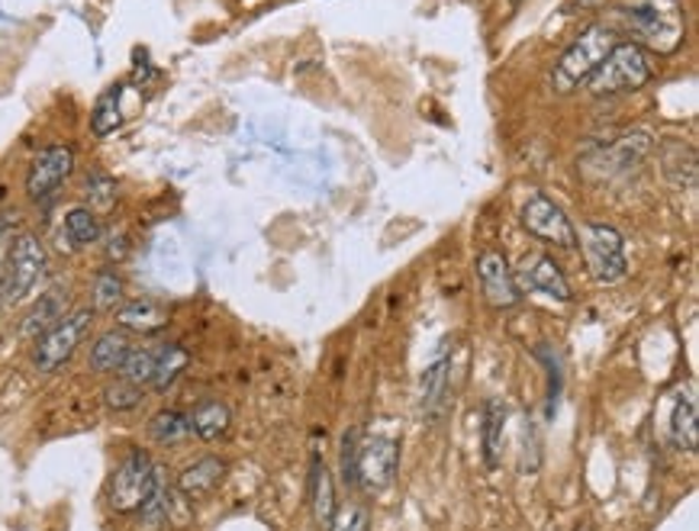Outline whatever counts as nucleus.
I'll return each instance as SVG.
<instances>
[{
  "instance_id": "obj_30",
  "label": "nucleus",
  "mask_w": 699,
  "mask_h": 531,
  "mask_svg": "<svg viewBox=\"0 0 699 531\" xmlns=\"http://www.w3.org/2000/svg\"><path fill=\"white\" fill-rule=\"evenodd\" d=\"M342 483L348 490L358 487V429L342 438Z\"/></svg>"
},
{
  "instance_id": "obj_27",
  "label": "nucleus",
  "mask_w": 699,
  "mask_h": 531,
  "mask_svg": "<svg viewBox=\"0 0 699 531\" xmlns=\"http://www.w3.org/2000/svg\"><path fill=\"white\" fill-rule=\"evenodd\" d=\"M155 348H159V345L130 348L126 361L120 367V377L135 384V387H149V384H152V374H155Z\"/></svg>"
},
{
  "instance_id": "obj_10",
  "label": "nucleus",
  "mask_w": 699,
  "mask_h": 531,
  "mask_svg": "<svg viewBox=\"0 0 699 531\" xmlns=\"http://www.w3.org/2000/svg\"><path fill=\"white\" fill-rule=\"evenodd\" d=\"M399 448L394 438L374 435L365 445H358V487L367 493H384L397 477Z\"/></svg>"
},
{
  "instance_id": "obj_5",
  "label": "nucleus",
  "mask_w": 699,
  "mask_h": 531,
  "mask_svg": "<svg viewBox=\"0 0 699 531\" xmlns=\"http://www.w3.org/2000/svg\"><path fill=\"white\" fill-rule=\"evenodd\" d=\"M584 258H587V270L597 284H619L629 277V255H626V238L619 229L602 226V223H587L584 226Z\"/></svg>"
},
{
  "instance_id": "obj_7",
  "label": "nucleus",
  "mask_w": 699,
  "mask_h": 531,
  "mask_svg": "<svg viewBox=\"0 0 699 531\" xmlns=\"http://www.w3.org/2000/svg\"><path fill=\"white\" fill-rule=\"evenodd\" d=\"M152 483H155V464H152V458L142 451V448H135L130 451L116 470L110 473V483H107V499H110V506L116 509V512H139V506L145 502L149 497V490H152Z\"/></svg>"
},
{
  "instance_id": "obj_28",
  "label": "nucleus",
  "mask_w": 699,
  "mask_h": 531,
  "mask_svg": "<svg viewBox=\"0 0 699 531\" xmlns=\"http://www.w3.org/2000/svg\"><path fill=\"white\" fill-rule=\"evenodd\" d=\"M84 197L91 203V210L94 213H107V210H113V203L120 197V187H116V181L110 177V174H91L88 181H84Z\"/></svg>"
},
{
  "instance_id": "obj_19",
  "label": "nucleus",
  "mask_w": 699,
  "mask_h": 531,
  "mask_svg": "<svg viewBox=\"0 0 699 531\" xmlns=\"http://www.w3.org/2000/svg\"><path fill=\"white\" fill-rule=\"evenodd\" d=\"M188 365H191L188 348H181V345H174V341H162V345L155 348V374H152V384H149V387H155V390L174 387L178 377L188 370Z\"/></svg>"
},
{
  "instance_id": "obj_23",
  "label": "nucleus",
  "mask_w": 699,
  "mask_h": 531,
  "mask_svg": "<svg viewBox=\"0 0 699 531\" xmlns=\"http://www.w3.org/2000/svg\"><path fill=\"white\" fill-rule=\"evenodd\" d=\"M670 435H673V445L683 448V451H697L699 429H697V402L687 399H677L673 406V416H670Z\"/></svg>"
},
{
  "instance_id": "obj_13",
  "label": "nucleus",
  "mask_w": 699,
  "mask_h": 531,
  "mask_svg": "<svg viewBox=\"0 0 699 531\" xmlns=\"http://www.w3.org/2000/svg\"><path fill=\"white\" fill-rule=\"evenodd\" d=\"M116 326L123 333L135 335H155L168 326V313L155 303V299H126L116 306Z\"/></svg>"
},
{
  "instance_id": "obj_32",
  "label": "nucleus",
  "mask_w": 699,
  "mask_h": 531,
  "mask_svg": "<svg viewBox=\"0 0 699 531\" xmlns=\"http://www.w3.org/2000/svg\"><path fill=\"white\" fill-rule=\"evenodd\" d=\"M126 252H130L126 233L110 235V242H107V258H110V262H123V258H126Z\"/></svg>"
},
{
  "instance_id": "obj_18",
  "label": "nucleus",
  "mask_w": 699,
  "mask_h": 531,
  "mask_svg": "<svg viewBox=\"0 0 699 531\" xmlns=\"http://www.w3.org/2000/svg\"><path fill=\"white\" fill-rule=\"evenodd\" d=\"M130 335L123 333V329H113V333H103L91 345V370H98V374H120V367L126 361V355H130Z\"/></svg>"
},
{
  "instance_id": "obj_16",
  "label": "nucleus",
  "mask_w": 699,
  "mask_h": 531,
  "mask_svg": "<svg viewBox=\"0 0 699 531\" xmlns=\"http://www.w3.org/2000/svg\"><path fill=\"white\" fill-rule=\"evenodd\" d=\"M503 438H506V406L499 399H487L484 426H480V445H484L487 470H497L503 464Z\"/></svg>"
},
{
  "instance_id": "obj_26",
  "label": "nucleus",
  "mask_w": 699,
  "mask_h": 531,
  "mask_svg": "<svg viewBox=\"0 0 699 531\" xmlns=\"http://www.w3.org/2000/svg\"><path fill=\"white\" fill-rule=\"evenodd\" d=\"M445 390H448V358L442 355L423 374V409H426V416L438 412V406L445 399Z\"/></svg>"
},
{
  "instance_id": "obj_21",
  "label": "nucleus",
  "mask_w": 699,
  "mask_h": 531,
  "mask_svg": "<svg viewBox=\"0 0 699 531\" xmlns=\"http://www.w3.org/2000/svg\"><path fill=\"white\" fill-rule=\"evenodd\" d=\"M120 100H123V84H110L100 100L94 103V113H91V130L94 135H110L120 130V123H123V106H120Z\"/></svg>"
},
{
  "instance_id": "obj_8",
  "label": "nucleus",
  "mask_w": 699,
  "mask_h": 531,
  "mask_svg": "<svg viewBox=\"0 0 699 531\" xmlns=\"http://www.w3.org/2000/svg\"><path fill=\"white\" fill-rule=\"evenodd\" d=\"M523 226L533 238L545 242V245H555V248H577V242H580L565 210L545 194H535V197L526 200Z\"/></svg>"
},
{
  "instance_id": "obj_33",
  "label": "nucleus",
  "mask_w": 699,
  "mask_h": 531,
  "mask_svg": "<svg viewBox=\"0 0 699 531\" xmlns=\"http://www.w3.org/2000/svg\"><path fill=\"white\" fill-rule=\"evenodd\" d=\"M509 3H513V7H516V3H523V0H509Z\"/></svg>"
},
{
  "instance_id": "obj_22",
  "label": "nucleus",
  "mask_w": 699,
  "mask_h": 531,
  "mask_svg": "<svg viewBox=\"0 0 699 531\" xmlns=\"http://www.w3.org/2000/svg\"><path fill=\"white\" fill-rule=\"evenodd\" d=\"M65 238L74 248H88L100 238V219L91 206H71L65 213V226H62Z\"/></svg>"
},
{
  "instance_id": "obj_20",
  "label": "nucleus",
  "mask_w": 699,
  "mask_h": 531,
  "mask_svg": "<svg viewBox=\"0 0 699 531\" xmlns=\"http://www.w3.org/2000/svg\"><path fill=\"white\" fill-rule=\"evenodd\" d=\"M310 502H313V515L323 529H330L335 515V483L333 473L326 470V464L313 461V473H310Z\"/></svg>"
},
{
  "instance_id": "obj_2",
  "label": "nucleus",
  "mask_w": 699,
  "mask_h": 531,
  "mask_svg": "<svg viewBox=\"0 0 699 531\" xmlns=\"http://www.w3.org/2000/svg\"><path fill=\"white\" fill-rule=\"evenodd\" d=\"M616 42H619V39L609 30V23H594V27H587V30L577 35L565 52H561L558 65L551 71V91L570 94V91H577L580 84H587L590 74L602 65V59L612 52Z\"/></svg>"
},
{
  "instance_id": "obj_6",
  "label": "nucleus",
  "mask_w": 699,
  "mask_h": 531,
  "mask_svg": "<svg viewBox=\"0 0 699 531\" xmlns=\"http://www.w3.org/2000/svg\"><path fill=\"white\" fill-rule=\"evenodd\" d=\"M49 267V255H45V245L39 242V235L33 233H20L13 242H10V255H7V270H3V280H7V290H3V303H20L27 299L36 290V284L42 280Z\"/></svg>"
},
{
  "instance_id": "obj_15",
  "label": "nucleus",
  "mask_w": 699,
  "mask_h": 531,
  "mask_svg": "<svg viewBox=\"0 0 699 531\" xmlns=\"http://www.w3.org/2000/svg\"><path fill=\"white\" fill-rule=\"evenodd\" d=\"M526 284L533 287L535 294H545V297L558 299V303H570L574 299L565 270H561V265L551 255L533 258V265L526 267Z\"/></svg>"
},
{
  "instance_id": "obj_25",
  "label": "nucleus",
  "mask_w": 699,
  "mask_h": 531,
  "mask_svg": "<svg viewBox=\"0 0 699 531\" xmlns=\"http://www.w3.org/2000/svg\"><path fill=\"white\" fill-rule=\"evenodd\" d=\"M123 297H126L123 277H120L113 267H103L98 277H94V287H91L94 313H113V309L123 303Z\"/></svg>"
},
{
  "instance_id": "obj_29",
  "label": "nucleus",
  "mask_w": 699,
  "mask_h": 531,
  "mask_svg": "<svg viewBox=\"0 0 699 531\" xmlns=\"http://www.w3.org/2000/svg\"><path fill=\"white\" fill-rule=\"evenodd\" d=\"M103 399H107V406H110L113 412H130V409H135V406L142 402V387H135V384L120 377V384L107 387Z\"/></svg>"
},
{
  "instance_id": "obj_12",
  "label": "nucleus",
  "mask_w": 699,
  "mask_h": 531,
  "mask_svg": "<svg viewBox=\"0 0 699 531\" xmlns=\"http://www.w3.org/2000/svg\"><path fill=\"white\" fill-rule=\"evenodd\" d=\"M223 477H226V461L216 458V455H210V458H200L191 467H184L174 487H178L181 497L197 502V499L210 497L223 483Z\"/></svg>"
},
{
  "instance_id": "obj_11",
  "label": "nucleus",
  "mask_w": 699,
  "mask_h": 531,
  "mask_svg": "<svg viewBox=\"0 0 699 531\" xmlns=\"http://www.w3.org/2000/svg\"><path fill=\"white\" fill-rule=\"evenodd\" d=\"M477 280H480V294L484 299L494 306V309H513L523 294H519V284L513 277V270L506 265V258L499 252H484L477 258Z\"/></svg>"
},
{
  "instance_id": "obj_14",
  "label": "nucleus",
  "mask_w": 699,
  "mask_h": 531,
  "mask_svg": "<svg viewBox=\"0 0 699 531\" xmlns=\"http://www.w3.org/2000/svg\"><path fill=\"white\" fill-rule=\"evenodd\" d=\"M68 313V290L65 287H49L42 297L36 299L33 306H30V313H27V319H23V326H20V333L23 338H39L42 333H49L62 316Z\"/></svg>"
},
{
  "instance_id": "obj_24",
  "label": "nucleus",
  "mask_w": 699,
  "mask_h": 531,
  "mask_svg": "<svg viewBox=\"0 0 699 531\" xmlns=\"http://www.w3.org/2000/svg\"><path fill=\"white\" fill-rule=\"evenodd\" d=\"M149 435H152V441H159V445H181L191 432V416H184V412H178V409H162L159 416H152V422H149Z\"/></svg>"
},
{
  "instance_id": "obj_1",
  "label": "nucleus",
  "mask_w": 699,
  "mask_h": 531,
  "mask_svg": "<svg viewBox=\"0 0 699 531\" xmlns=\"http://www.w3.org/2000/svg\"><path fill=\"white\" fill-rule=\"evenodd\" d=\"M609 20L616 27H609L612 33L632 35L635 45H641L645 52H658L670 55L683 45V7L680 0H616L609 7Z\"/></svg>"
},
{
  "instance_id": "obj_3",
  "label": "nucleus",
  "mask_w": 699,
  "mask_h": 531,
  "mask_svg": "<svg viewBox=\"0 0 699 531\" xmlns=\"http://www.w3.org/2000/svg\"><path fill=\"white\" fill-rule=\"evenodd\" d=\"M655 78L651 55L635 42H616L612 52L602 59V65L590 74L587 88L597 98H616V94H635Z\"/></svg>"
},
{
  "instance_id": "obj_17",
  "label": "nucleus",
  "mask_w": 699,
  "mask_h": 531,
  "mask_svg": "<svg viewBox=\"0 0 699 531\" xmlns=\"http://www.w3.org/2000/svg\"><path fill=\"white\" fill-rule=\"evenodd\" d=\"M233 426V412L226 402L220 399H203L191 412V432L203 438V441H220Z\"/></svg>"
},
{
  "instance_id": "obj_9",
  "label": "nucleus",
  "mask_w": 699,
  "mask_h": 531,
  "mask_svg": "<svg viewBox=\"0 0 699 531\" xmlns=\"http://www.w3.org/2000/svg\"><path fill=\"white\" fill-rule=\"evenodd\" d=\"M74 171V149L71 145H49L42 149L30 165L27 174V197L33 203H45L59 194V187L65 184Z\"/></svg>"
},
{
  "instance_id": "obj_4",
  "label": "nucleus",
  "mask_w": 699,
  "mask_h": 531,
  "mask_svg": "<svg viewBox=\"0 0 699 531\" xmlns=\"http://www.w3.org/2000/svg\"><path fill=\"white\" fill-rule=\"evenodd\" d=\"M91 323H94V309H74V313H65L49 333L39 335L33 348L36 370H42V374L62 370L74 358L78 345L88 338Z\"/></svg>"
},
{
  "instance_id": "obj_31",
  "label": "nucleus",
  "mask_w": 699,
  "mask_h": 531,
  "mask_svg": "<svg viewBox=\"0 0 699 531\" xmlns=\"http://www.w3.org/2000/svg\"><path fill=\"white\" fill-rule=\"evenodd\" d=\"M330 531H367V512L362 506H355V502L342 506V509H335Z\"/></svg>"
}]
</instances>
